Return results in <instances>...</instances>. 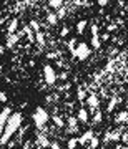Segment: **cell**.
Wrapping results in <instances>:
<instances>
[{
	"mask_svg": "<svg viewBox=\"0 0 128 149\" xmlns=\"http://www.w3.org/2000/svg\"><path fill=\"white\" fill-rule=\"evenodd\" d=\"M18 38H20V33H13V35H8V38H7V48H12L13 45H15L17 42H18Z\"/></svg>",
	"mask_w": 128,
	"mask_h": 149,
	"instance_id": "obj_7",
	"label": "cell"
},
{
	"mask_svg": "<svg viewBox=\"0 0 128 149\" xmlns=\"http://www.w3.org/2000/svg\"><path fill=\"white\" fill-rule=\"evenodd\" d=\"M12 114H13L12 109L10 108H7V106L2 109V113H0V131H2V133H4V129H5L7 123H8V119H10Z\"/></svg>",
	"mask_w": 128,
	"mask_h": 149,
	"instance_id": "obj_4",
	"label": "cell"
},
{
	"mask_svg": "<svg viewBox=\"0 0 128 149\" xmlns=\"http://www.w3.org/2000/svg\"><path fill=\"white\" fill-rule=\"evenodd\" d=\"M78 144H80V143H78V139L73 138V139H70V141H68V144H67V146H68V149H75Z\"/></svg>",
	"mask_w": 128,
	"mask_h": 149,
	"instance_id": "obj_16",
	"label": "cell"
},
{
	"mask_svg": "<svg viewBox=\"0 0 128 149\" xmlns=\"http://www.w3.org/2000/svg\"><path fill=\"white\" fill-rule=\"evenodd\" d=\"M33 123H35V126H37L38 129L40 128H43V124L50 119V116H48V113L43 109V108H40L38 106L37 109H35V113H33Z\"/></svg>",
	"mask_w": 128,
	"mask_h": 149,
	"instance_id": "obj_2",
	"label": "cell"
},
{
	"mask_svg": "<svg viewBox=\"0 0 128 149\" xmlns=\"http://www.w3.org/2000/svg\"><path fill=\"white\" fill-rule=\"evenodd\" d=\"M38 143H40V146H43V148H48V146H50V143L47 141V138H45L43 134H38Z\"/></svg>",
	"mask_w": 128,
	"mask_h": 149,
	"instance_id": "obj_13",
	"label": "cell"
},
{
	"mask_svg": "<svg viewBox=\"0 0 128 149\" xmlns=\"http://www.w3.org/2000/svg\"><path fill=\"white\" fill-rule=\"evenodd\" d=\"M30 28H32L33 32H37V33H38V30H40V25H38V22H37V20H32V22H30Z\"/></svg>",
	"mask_w": 128,
	"mask_h": 149,
	"instance_id": "obj_20",
	"label": "cell"
},
{
	"mask_svg": "<svg viewBox=\"0 0 128 149\" xmlns=\"http://www.w3.org/2000/svg\"><path fill=\"white\" fill-rule=\"evenodd\" d=\"M85 91L82 90V88H78V100H85Z\"/></svg>",
	"mask_w": 128,
	"mask_h": 149,
	"instance_id": "obj_28",
	"label": "cell"
},
{
	"mask_svg": "<svg viewBox=\"0 0 128 149\" xmlns=\"http://www.w3.org/2000/svg\"><path fill=\"white\" fill-rule=\"evenodd\" d=\"M117 103H118V100H117V98H113L112 101H110V104H108V111H113V108H115Z\"/></svg>",
	"mask_w": 128,
	"mask_h": 149,
	"instance_id": "obj_25",
	"label": "cell"
},
{
	"mask_svg": "<svg viewBox=\"0 0 128 149\" xmlns=\"http://www.w3.org/2000/svg\"><path fill=\"white\" fill-rule=\"evenodd\" d=\"M107 30L108 32H115V30H117V25H115V23H113V25H108Z\"/></svg>",
	"mask_w": 128,
	"mask_h": 149,
	"instance_id": "obj_34",
	"label": "cell"
},
{
	"mask_svg": "<svg viewBox=\"0 0 128 149\" xmlns=\"http://www.w3.org/2000/svg\"><path fill=\"white\" fill-rule=\"evenodd\" d=\"M87 25H88V22H87V20H80L78 23H77V33H78V35H82V33L85 32Z\"/></svg>",
	"mask_w": 128,
	"mask_h": 149,
	"instance_id": "obj_10",
	"label": "cell"
},
{
	"mask_svg": "<svg viewBox=\"0 0 128 149\" xmlns=\"http://www.w3.org/2000/svg\"><path fill=\"white\" fill-rule=\"evenodd\" d=\"M22 121H23V118H22L20 113H13V114L10 116L5 129H4V133H2V138H0V144H2V146H5V144L10 141V138L17 133V129L20 128Z\"/></svg>",
	"mask_w": 128,
	"mask_h": 149,
	"instance_id": "obj_1",
	"label": "cell"
},
{
	"mask_svg": "<svg viewBox=\"0 0 128 149\" xmlns=\"http://www.w3.org/2000/svg\"><path fill=\"white\" fill-rule=\"evenodd\" d=\"M91 48H100V37H91Z\"/></svg>",
	"mask_w": 128,
	"mask_h": 149,
	"instance_id": "obj_15",
	"label": "cell"
},
{
	"mask_svg": "<svg viewBox=\"0 0 128 149\" xmlns=\"http://www.w3.org/2000/svg\"><path fill=\"white\" fill-rule=\"evenodd\" d=\"M77 45H78V43H77V38H72V40L68 42V48H70V52H72V53L75 52V48H77Z\"/></svg>",
	"mask_w": 128,
	"mask_h": 149,
	"instance_id": "obj_19",
	"label": "cell"
},
{
	"mask_svg": "<svg viewBox=\"0 0 128 149\" xmlns=\"http://www.w3.org/2000/svg\"><path fill=\"white\" fill-rule=\"evenodd\" d=\"M0 101H2V103H5V101H7V95L4 93V91L0 93Z\"/></svg>",
	"mask_w": 128,
	"mask_h": 149,
	"instance_id": "obj_31",
	"label": "cell"
},
{
	"mask_svg": "<svg viewBox=\"0 0 128 149\" xmlns=\"http://www.w3.org/2000/svg\"><path fill=\"white\" fill-rule=\"evenodd\" d=\"M37 40H38V42H40V43H43V35H42V33H40V32L37 33Z\"/></svg>",
	"mask_w": 128,
	"mask_h": 149,
	"instance_id": "obj_35",
	"label": "cell"
},
{
	"mask_svg": "<svg viewBox=\"0 0 128 149\" xmlns=\"http://www.w3.org/2000/svg\"><path fill=\"white\" fill-rule=\"evenodd\" d=\"M127 119H128V113H127V111H122V113H120V114L117 116V121H118V123L127 121Z\"/></svg>",
	"mask_w": 128,
	"mask_h": 149,
	"instance_id": "obj_18",
	"label": "cell"
},
{
	"mask_svg": "<svg viewBox=\"0 0 128 149\" xmlns=\"http://www.w3.org/2000/svg\"><path fill=\"white\" fill-rule=\"evenodd\" d=\"M98 98H96L95 95H90V96H87V104H88V106H91V108H96L98 106Z\"/></svg>",
	"mask_w": 128,
	"mask_h": 149,
	"instance_id": "obj_8",
	"label": "cell"
},
{
	"mask_svg": "<svg viewBox=\"0 0 128 149\" xmlns=\"http://www.w3.org/2000/svg\"><path fill=\"white\" fill-rule=\"evenodd\" d=\"M101 123V113H96L95 118H93V121H91V124H100Z\"/></svg>",
	"mask_w": 128,
	"mask_h": 149,
	"instance_id": "obj_22",
	"label": "cell"
},
{
	"mask_svg": "<svg viewBox=\"0 0 128 149\" xmlns=\"http://www.w3.org/2000/svg\"><path fill=\"white\" fill-rule=\"evenodd\" d=\"M122 141H123L125 144H128V133H123V134H122Z\"/></svg>",
	"mask_w": 128,
	"mask_h": 149,
	"instance_id": "obj_30",
	"label": "cell"
},
{
	"mask_svg": "<svg viewBox=\"0 0 128 149\" xmlns=\"http://www.w3.org/2000/svg\"><path fill=\"white\" fill-rule=\"evenodd\" d=\"M108 139H112V141H120V139H122V136H120V133H118V131H115V133L108 134Z\"/></svg>",
	"mask_w": 128,
	"mask_h": 149,
	"instance_id": "obj_17",
	"label": "cell"
},
{
	"mask_svg": "<svg viewBox=\"0 0 128 149\" xmlns=\"http://www.w3.org/2000/svg\"><path fill=\"white\" fill-rule=\"evenodd\" d=\"M118 149H128V146H127V148H118Z\"/></svg>",
	"mask_w": 128,
	"mask_h": 149,
	"instance_id": "obj_36",
	"label": "cell"
},
{
	"mask_svg": "<svg viewBox=\"0 0 128 149\" xmlns=\"http://www.w3.org/2000/svg\"><path fill=\"white\" fill-rule=\"evenodd\" d=\"M77 121H78V118H68V124L72 126V128H75V124H77Z\"/></svg>",
	"mask_w": 128,
	"mask_h": 149,
	"instance_id": "obj_26",
	"label": "cell"
},
{
	"mask_svg": "<svg viewBox=\"0 0 128 149\" xmlns=\"http://www.w3.org/2000/svg\"><path fill=\"white\" fill-rule=\"evenodd\" d=\"M52 119H53V123L57 124V126H60V128H62V126L65 124V123H63V119H62V118H58V116H53Z\"/></svg>",
	"mask_w": 128,
	"mask_h": 149,
	"instance_id": "obj_21",
	"label": "cell"
},
{
	"mask_svg": "<svg viewBox=\"0 0 128 149\" xmlns=\"http://www.w3.org/2000/svg\"><path fill=\"white\" fill-rule=\"evenodd\" d=\"M47 20H48V23L55 25V23L58 22V15H55V13H48V15H47Z\"/></svg>",
	"mask_w": 128,
	"mask_h": 149,
	"instance_id": "obj_14",
	"label": "cell"
},
{
	"mask_svg": "<svg viewBox=\"0 0 128 149\" xmlns=\"http://www.w3.org/2000/svg\"><path fill=\"white\" fill-rule=\"evenodd\" d=\"M68 32H70L68 27H63V28H62V32H60V37H67V35H68Z\"/></svg>",
	"mask_w": 128,
	"mask_h": 149,
	"instance_id": "obj_27",
	"label": "cell"
},
{
	"mask_svg": "<svg viewBox=\"0 0 128 149\" xmlns=\"http://www.w3.org/2000/svg\"><path fill=\"white\" fill-rule=\"evenodd\" d=\"M43 74H45L47 85H53L55 80H57V74H55V70L52 68L50 65H45V66H43Z\"/></svg>",
	"mask_w": 128,
	"mask_h": 149,
	"instance_id": "obj_5",
	"label": "cell"
},
{
	"mask_svg": "<svg viewBox=\"0 0 128 149\" xmlns=\"http://www.w3.org/2000/svg\"><path fill=\"white\" fill-rule=\"evenodd\" d=\"M88 111L87 109H78V121H82V123H87L88 121Z\"/></svg>",
	"mask_w": 128,
	"mask_h": 149,
	"instance_id": "obj_11",
	"label": "cell"
},
{
	"mask_svg": "<svg viewBox=\"0 0 128 149\" xmlns=\"http://www.w3.org/2000/svg\"><path fill=\"white\" fill-rule=\"evenodd\" d=\"M90 55H91V48L88 47L87 43H78V45H77V48H75V52H73V56H77L80 61L87 60Z\"/></svg>",
	"mask_w": 128,
	"mask_h": 149,
	"instance_id": "obj_3",
	"label": "cell"
},
{
	"mask_svg": "<svg viewBox=\"0 0 128 149\" xmlns=\"http://www.w3.org/2000/svg\"><path fill=\"white\" fill-rule=\"evenodd\" d=\"M98 5H100V7H107L108 5V0H98Z\"/></svg>",
	"mask_w": 128,
	"mask_h": 149,
	"instance_id": "obj_33",
	"label": "cell"
},
{
	"mask_svg": "<svg viewBox=\"0 0 128 149\" xmlns=\"http://www.w3.org/2000/svg\"><path fill=\"white\" fill-rule=\"evenodd\" d=\"M93 138H95V136H93V131H91V129H88V131H87L82 138H78V143H80V144H87L88 141H91Z\"/></svg>",
	"mask_w": 128,
	"mask_h": 149,
	"instance_id": "obj_6",
	"label": "cell"
},
{
	"mask_svg": "<svg viewBox=\"0 0 128 149\" xmlns=\"http://www.w3.org/2000/svg\"><path fill=\"white\" fill-rule=\"evenodd\" d=\"M65 13H67V10H65L63 7H62V8L58 10V13H57V15H58V18H63V17H65Z\"/></svg>",
	"mask_w": 128,
	"mask_h": 149,
	"instance_id": "obj_29",
	"label": "cell"
},
{
	"mask_svg": "<svg viewBox=\"0 0 128 149\" xmlns=\"http://www.w3.org/2000/svg\"><path fill=\"white\" fill-rule=\"evenodd\" d=\"M17 25H18V20H17V18H13V20L10 22L8 28H7V33H8V35H13V33L17 32Z\"/></svg>",
	"mask_w": 128,
	"mask_h": 149,
	"instance_id": "obj_9",
	"label": "cell"
},
{
	"mask_svg": "<svg viewBox=\"0 0 128 149\" xmlns=\"http://www.w3.org/2000/svg\"><path fill=\"white\" fill-rule=\"evenodd\" d=\"M127 83H128V81H127Z\"/></svg>",
	"mask_w": 128,
	"mask_h": 149,
	"instance_id": "obj_37",
	"label": "cell"
},
{
	"mask_svg": "<svg viewBox=\"0 0 128 149\" xmlns=\"http://www.w3.org/2000/svg\"><path fill=\"white\" fill-rule=\"evenodd\" d=\"M50 149H60V144L57 143V141H55V143L50 144Z\"/></svg>",
	"mask_w": 128,
	"mask_h": 149,
	"instance_id": "obj_32",
	"label": "cell"
},
{
	"mask_svg": "<svg viewBox=\"0 0 128 149\" xmlns=\"http://www.w3.org/2000/svg\"><path fill=\"white\" fill-rule=\"evenodd\" d=\"M98 144H100V139L98 138H93L90 141V146H91V149H96V146H98Z\"/></svg>",
	"mask_w": 128,
	"mask_h": 149,
	"instance_id": "obj_23",
	"label": "cell"
},
{
	"mask_svg": "<svg viewBox=\"0 0 128 149\" xmlns=\"http://www.w3.org/2000/svg\"><path fill=\"white\" fill-rule=\"evenodd\" d=\"M50 7H52V8H57V10H60V8L63 7V0H50Z\"/></svg>",
	"mask_w": 128,
	"mask_h": 149,
	"instance_id": "obj_12",
	"label": "cell"
},
{
	"mask_svg": "<svg viewBox=\"0 0 128 149\" xmlns=\"http://www.w3.org/2000/svg\"><path fill=\"white\" fill-rule=\"evenodd\" d=\"M91 37H98V32H100V30H98V27H96V25H91Z\"/></svg>",
	"mask_w": 128,
	"mask_h": 149,
	"instance_id": "obj_24",
	"label": "cell"
}]
</instances>
